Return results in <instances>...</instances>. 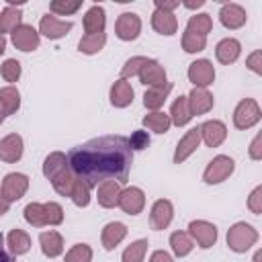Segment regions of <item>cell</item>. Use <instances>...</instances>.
<instances>
[{
	"label": "cell",
	"instance_id": "6da1fadb",
	"mask_svg": "<svg viewBox=\"0 0 262 262\" xmlns=\"http://www.w3.org/2000/svg\"><path fill=\"white\" fill-rule=\"evenodd\" d=\"M133 164V151L127 137L102 135L82 145H76L68 154V166L76 178L84 180L90 188L102 180H117L125 184Z\"/></svg>",
	"mask_w": 262,
	"mask_h": 262
},
{
	"label": "cell",
	"instance_id": "7a4b0ae2",
	"mask_svg": "<svg viewBox=\"0 0 262 262\" xmlns=\"http://www.w3.org/2000/svg\"><path fill=\"white\" fill-rule=\"evenodd\" d=\"M256 242H258V231L250 223H246V221L233 223L229 227V231H227V246L235 254L248 252Z\"/></svg>",
	"mask_w": 262,
	"mask_h": 262
},
{
	"label": "cell",
	"instance_id": "3957f363",
	"mask_svg": "<svg viewBox=\"0 0 262 262\" xmlns=\"http://www.w3.org/2000/svg\"><path fill=\"white\" fill-rule=\"evenodd\" d=\"M262 119V111L258 106V102L254 98H244L237 102L235 111H233V125L235 129H250L254 127L258 121Z\"/></svg>",
	"mask_w": 262,
	"mask_h": 262
},
{
	"label": "cell",
	"instance_id": "277c9868",
	"mask_svg": "<svg viewBox=\"0 0 262 262\" xmlns=\"http://www.w3.org/2000/svg\"><path fill=\"white\" fill-rule=\"evenodd\" d=\"M233 170H235V162L229 156H215L207 164V168L203 172V180L207 184H219L225 178H229L233 174Z\"/></svg>",
	"mask_w": 262,
	"mask_h": 262
},
{
	"label": "cell",
	"instance_id": "5b68a950",
	"mask_svg": "<svg viewBox=\"0 0 262 262\" xmlns=\"http://www.w3.org/2000/svg\"><path fill=\"white\" fill-rule=\"evenodd\" d=\"M117 207L123 213H127V215H139L143 211V207H145V194H143V190L139 186H127V188H123L121 194H119Z\"/></svg>",
	"mask_w": 262,
	"mask_h": 262
},
{
	"label": "cell",
	"instance_id": "8992f818",
	"mask_svg": "<svg viewBox=\"0 0 262 262\" xmlns=\"http://www.w3.org/2000/svg\"><path fill=\"white\" fill-rule=\"evenodd\" d=\"M192 242L199 244V248L207 250L211 248L215 242H217V227L209 221H203V219H196V221H190L188 223V231H186Z\"/></svg>",
	"mask_w": 262,
	"mask_h": 262
},
{
	"label": "cell",
	"instance_id": "52a82bcc",
	"mask_svg": "<svg viewBox=\"0 0 262 262\" xmlns=\"http://www.w3.org/2000/svg\"><path fill=\"white\" fill-rule=\"evenodd\" d=\"M27 188H29V178L25 174H20V172H10V174L4 176L0 190H2V194H4V199L8 203H14V201L25 196Z\"/></svg>",
	"mask_w": 262,
	"mask_h": 262
},
{
	"label": "cell",
	"instance_id": "ba28073f",
	"mask_svg": "<svg viewBox=\"0 0 262 262\" xmlns=\"http://www.w3.org/2000/svg\"><path fill=\"white\" fill-rule=\"evenodd\" d=\"M115 33L121 41H135L141 33V18L135 12L119 14V18L115 23Z\"/></svg>",
	"mask_w": 262,
	"mask_h": 262
},
{
	"label": "cell",
	"instance_id": "9c48e42d",
	"mask_svg": "<svg viewBox=\"0 0 262 262\" xmlns=\"http://www.w3.org/2000/svg\"><path fill=\"white\" fill-rule=\"evenodd\" d=\"M10 41H12V45L16 49L29 53V51H35L39 47L41 39H39V31L37 29H33L31 25H20L10 33Z\"/></svg>",
	"mask_w": 262,
	"mask_h": 262
},
{
	"label": "cell",
	"instance_id": "30bf717a",
	"mask_svg": "<svg viewBox=\"0 0 262 262\" xmlns=\"http://www.w3.org/2000/svg\"><path fill=\"white\" fill-rule=\"evenodd\" d=\"M188 80L194 84V88H207L215 80V68L209 59H196L188 66Z\"/></svg>",
	"mask_w": 262,
	"mask_h": 262
},
{
	"label": "cell",
	"instance_id": "8fae6325",
	"mask_svg": "<svg viewBox=\"0 0 262 262\" xmlns=\"http://www.w3.org/2000/svg\"><path fill=\"white\" fill-rule=\"evenodd\" d=\"M70 20H59L53 14H43L39 20V35H45L47 39H61L72 31Z\"/></svg>",
	"mask_w": 262,
	"mask_h": 262
},
{
	"label": "cell",
	"instance_id": "7c38bea8",
	"mask_svg": "<svg viewBox=\"0 0 262 262\" xmlns=\"http://www.w3.org/2000/svg\"><path fill=\"white\" fill-rule=\"evenodd\" d=\"M174 217V207L168 199H158L154 205H151V213H149V225L151 229L160 231V229H166L170 225Z\"/></svg>",
	"mask_w": 262,
	"mask_h": 262
},
{
	"label": "cell",
	"instance_id": "4fadbf2b",
	"mask_svg": "<svg viewBox=\"0 0 262 262\" xmlns=\"http://www.w3.org/2000/svg\"><path fill=\"white\" fill-rule=\"evenodd\" d=\"M139 82L141 84H145V86H162V84H166L168 82V78H166V70H164V66L160 63V61H156V59H147L143 66H141V70H139Z\"/></svg>",
	"mask_w": 262,
	"mask_h": 262
},
{
	"label": "cell",
	"instance_id": "5bb4252c",
	"mask_svg": "<svg viewBox=\"0 0 262 262\" xmlns=\"http://www.w3.org/2000/svg\"><path fill=\"white\" fill-rule=\"evenodd\" d=\"M199 143H201V131H199V127L188 129V131L184 133V137H182V139L178 141V145H176L174 164H182L186 158H190V156L196 151Z\"/></svg>",
	"mask_w": 262,
	"mask_h": 262
},
{
	"label": "cell",
	"instance_id": "9a60e30c",
	"mask_svg": "<svg viewBox=\"0 0 262 262\" xmlns=\"http://www.w3.org/2000/svg\"><path fill=\"white\" fill-rule=\"evenodd\" d=\"M23 137L18 133H10L0 139V160L6 164H14L23 158Z\"/></svg>",
	"mask_w": 262,
	"mask_h": 262
},
{
	"label": "cell",
	"instance_id": "2e32d148",
	"mask_svg": "<svg viewBox=\"0 0 262 262\" xmlns=\"http://www.w3.org/2000/svg\"><path fill=\"white\" fill-rule=\"evenodd\" d=\"M199 131H201V139H203L209 147H219V145L225 141V137H227V127H225L221 121H217V119L205 121V123L199 127Z\"/></svg>",
	"mask_w": 262,
	"mask_h": 262
},
{
	"label": "cell",
	"instance_id": "e0dca14e",
	"mask_svg": "<svg viewBox=\"0 0 262 262\" xmlns=\"http://www.w3.org/2000/svg\"><path fill=\"white\" fill-rule=\"evenodd\" d=\"M219 20H221V25L225 29L235 31V29L246 25L248 14H246V10L239 4H223L221 10H219Z\"/></svg>",
	"mask_w": 262,
	"mask_h": 262
},
{
	"label": "cell",
	"instance_id": "ac0fdd59",
	"mask_svg": "<svg viewBox=\"0 0 262 262\" xmlns=\"http://www.w3.org/2000/svg\"><path fill=\"white\" fill-rule=\"evenodd\" d=\"M188 98V108H190V115H205L213 108L215 100H213V94L207 90V88H192L190 94L186 96Z\"/></svg>",
	"mask_w": 262,
	"mask_h": 262
},
{
	"label": "cell",
	"instance_id": "d6986e66",
	"mask_svg": "<svg viewBox=\"0 0 262 262\" xmlns=\"http://www.w3.org/2000/svg\"><path fill=\"white\" fill-rule=\"evenodd\" d=\"M121 184L117 180H102L98 186H96V199H98V205L104 207V209H113L117 207L119 203V194H121Z\"/></svg>",
	"mask_w": 262,
	"mask_h": 262
},
{
	"label": "cell",
	"instance_id": "ffe728a7",
	"mask_svg": "<svg viewBox=\"0 0 262 262\" xmlns=\"http://www.w3.org/2000/svg\"><path fill=\"white\" fill-rule=\"evenodd\" d=\"M104 25H106V14H104V8L94 4L86 10L84 18H82V27L86 31V35H98V33H104Z\"/></svg>",
	"mask_w": 262,
	"mask_h": 262
},
{
	"label": "cell",
	"instance_id": "44dd1931",
	"mask_svg": "<svg viewBox=\"0 0 262 262\" xmlns=\"http://www.w3.org/2000/svg\"><path fill=\"white\" fill-rule=\"evenodd\" d=\"M125 237H127V225L121 223V221H111V223L104 225L102 235H100L102 248L104 250H115Z\"/></svg>",
	"mask_w": 262,
	"mask_h": 262
},
{
	"label": "cell",
	"instance_id": "7402d4cb",
	"mask_svg": "<svg viewBox=\"0 0 262 262\" xmlns=\"http://www.w3.org/2000/svg\"><path fill=\"white\" fill-rule=\"evenodd\" d=\"M239 53H242V45H239V41L233 39V37L221 39V41L217 43V47H215V57H217V61H219V63H225V66L233 63V61L239 57Z\"/></svg>",
	"mask_w": 262,
	"mask_h": 262
},
{
	"label": "cell",
	"instance_id": "603a6c76",
	"mask_svg": "<svg viewBox=\"0 0 262 262\" xmlns=\"http://www.w3.org/2000/svg\"><path fill=\"white\" fill-rule=\"evenodd\" d=\"M108 98H111V104L117 106V108H125L133 102V88L127 80L119 78L113 86H111V92H108Z\"/></svg>",
	"mask_w": 262,
	"mask_h": 262
},
{
	"label": "cell",
	"instance_id": "cb8c5ba5",
	"mask_svg": "<svg viewBox=\"0 0 262 262\" xmlns=\"http://www.w3.org/2000/svg\"><path fill=\"white\" fill-rule=\"evenodd\" d=\"M170 90H172V84H170V82H166V84H162V86H151V88H147L145 94H143V106L149 108L151 113H154V111H160V108L164 106V102H166Z\"/></svg>",
	"mask_w": 262,
	"mask_h": 262
},
{
	"label": "cell",
	"instance_id": "d4e9b609",
	"mask_svg": "<svg viewBox=\"0 0 262 262\" xmlns=\"http://www.w3.org/2000/svg\"><path fill=\"white\" fill-rule=\"evenodd\" d=\"M151 27H154L156 33L170 37V35H174L178 31V20H176L174 12L154 10V14H151Z\"/></svg>",
	"mask_w": 262,
	"mask_h": 262
},
{
	"label": "cell",
	"instance_id": "484cf974",
	"mask_svg": "<svg viewBox=\"0 0 262 262\" xmlns=\"http://www.w3.org/2000/svg\"><path fill=\"white\" fill-rule=\"evenodd\" d=\"M39 244H41V252L47 258H57L63 252V237L57 231H43L39 235Z\"/></svg>",
	"mask_w": 262,
	"mask_h": 262
},
{
	"label": "cell",
	"instance_id": "4316f807",
	"mask_svg": "<svg viewBox=\"0 0 262 262\" xmlns=\"http://www.w3.org/2000/svg\"><path fill=\"white\" fill-rule=\"evenodd\" d=\"M68 156L61 154V151H51L45 162H43V176L47 180H53L57 174H61L63 170H68Z\"/></svg>",
	"mask_w": 262,
	"mask_h": 262
},
{
	"label": "cell",
	"instance_id": "83f0119b",
	"mask_svg": "<svg viewBox=\"0 0 262 262\" xmlns=\"http://www.w3.org/2000/svg\"><path fill=\"white\" fill-rule=\"evenodd\" d=\"M170 123H174L176 127H184L190 123L192 115H190V108H188V98L186 96H178L174 102H172V108H170Z\"/></svg>",
	"mask_w": 262,
	"mask_h": 262
},
{
	"label": "cell",
	"instance_id": "f1b7e54d",
	"mask_svg": "<svg viewBox=\"0 0 262 262\" xmlns=\"http://www.w3.org/2000/svg\"><path fill=\"white\" fill-rule=\"evenodd\" d=\"M6 244H8V248H10V254L23 256V254H27L29 248H31V237H29L27 231H23V229L16 227V229H10V233L6 235Z\"/></svg>",
	"mask_w": 262,
	"mask_h": 262
},
{
	"label": "cell",
	"instance_id": "f546056e",
	"mask_svg": "<svg viewBox=\"0 0 262 262\" xmlns=\"http://www.w3.org/2000/svg\"><path fill=\"white\" fill-rule=\"evenodd\" d=\"M23 10L20 6H6L0 12V35L4 33H12L16 27H20L23 23Z\"/></svg>",
	"mask_w": 262,
	"mask_h": 262
},
{
	"label": "cell",
	"instance_id": "4dcf8cb0",
	"mask_svg": "<svg viewBox=\"0 0 262 262\" xmlns=\"http://www.w3.org/2000/svg\"><path fill=\"white\" fill-rule=\"evenodd\" d=\"M170 248H172L174 256L184 258V256H188V254L192 252L194 242H192V237H190L186 231H174V233L170 235Z\"/></svg>",
	"mask_w": 262,
	"mask_h": 262
},
{
	"label": "cell",
	"instance_id": "1f68e13d",
	"mask_svg": "<svg viewBox=\"0 0 262 262\" xmlns=\"http://www.w3.org/2000/svg\"><path fill=\"white\" fill-rule=\"evenodd\" d=\"M20 106V92L14 86L0 88V108L4 115H14Z\"/></svg>",
	"mask_w": 262,
	"mask_h": 262
},
{
	"label": "cell",
	"instance_id": "d6a6232c",
	"mask_svg": "<svg viewBox=\"0 0 262 262\" xmlns=\"http://www.w3.org/2000/svg\"><path fill=\"white\" fill-rule=\"evenodd\" d=\"M170 125H172L170 117L166 113H162V111H154V113H147L143 117V127H147L154 133H168Z\"/></svg>",
	"mask_w": 262,
	"mask_h": 262
},
{
	"label": "cell",
	"instance_id": "836d02e7",
	"mask_svg": "<svg viewBox=\"0 0 262 262\" xmlns=\"http://www.w3.org/2000/svg\"><path fill=\"white\" fill-rule=\"evenodd\" d=\"M213 29V20L207 12H199V14H192L186 23V31L188 33H194V35H201V37H207V33H211Z\"/></svg>",
	"mask_w": 262,
	"mask_h": 262
},
{
	"label": "cell",
	"instance_id": "e575fe53",
	"mask_svg": "<svg viewBox=\"0 0 262 262\" xmlns=\"http://www.w3.org/2000/svg\"><path fill=\"white\" fill-rule=\"evenodd\" d=\"M104 43H106V35H104V33H98V35H84V37L80 39V43H78V49H80L82 53H86V55H94V53H98V51L104 47Z\"/></svg>",
	"mask_w": 262,
	"mask_h": 262
},
{
	"label": "cell",
	"instance_id": "d590c367",
	"mask_svg": "<svg viewBox=\"0 0 262 262\" xmlns=\"http://www.w3.org/2000/svg\"><path fill=\"white\" fill-rule=\"evenodd\" d=\"M74 182H76V176H74V172L68 168V170H63L61 174H57V176L51 180V186L55 188L57 194H61V196H70Z\"/></svg>",
	"mask_w": 262,
	"mask_h": 262
},
{
	"label": "cell",
	"instance_id": "8d00e7d4",
	"mask_svg": "<svg viewBox=\"0 0 262 262\" xmlns=\"http://www.w3.org/2000/svg\"><path fill=\"white\" fill-rule=\"evenodd\" d=\"M145 252H147V239H137V242H133L131 246L125 248L121 260L123 262H143Z\"/></svg>",
	"mask_w": 262,
	"mask_h": 262
},
{
	"label": "cell",
	"instance_id": "74e56055",
	"mask_svg": "<svg viewBox=\"0 0 262 262\" xmlns=\"http://www.w3.org/2000/svg\"><path fill=\"white\" fill-rule=\"evenodd\" d=\"M70 199L74 201L76 207H88V203H90V186L84 180L76 178V182L72 186V192H70Z\"/></svg>",
	"mask_w": 262,
	"mask_h": 262
},
{
	"label": "cell",
	"instance_id": "f35d334b",
	"mask_svg": "<svg viewBox=\"0 0 262 262\" xmlns=\"http://www.w3.org/2000/svg\"><path fill=\"white\" fill-rule=\"evenodd\" d=\"M80 8H82V0H53L49 4L51 14H59V16H70Z\"/></svg>",
	"mask_w": 262,
	"mask_h": 262
},
{
	"label": "cell",
	"instance_id": "ab89813d",
	"mask_svg": "<svg viewBox=\"0 0 262 262\" xmlns=\"http://www.w3.org/2000/svg\"><path fill=\"white\" fill-rule=\"evenodd\" d=\"M63 262H92V248L88 244H76L66 252Z\"/></svg>",
	"mask_w": 262,
	"mask_h": 262
},
{
	"label": "cell",
	"instance_id": "60d3db41",
	"mask_svg": "<svg viewBox=\"0 0 262 262\" xmlns=\"http://www.w3.org/2000/svg\"><path fill=\"white\" fill-rule=\"evenodd\" d=\"M25 221L33 227H43L45 225V213H43V203H29L25 207Z\"/></svg>",
	"mask_w": 262,
	"mask_h": 262
},
{
	"label": "cell",
	"instance_id": "b9f144b4",
	"mask_svg": "<svg viewBox=\"0 0 262 262\" xmlns=\"http://www.w3.org/2000/svg\"><path fill=\"white\" fill-rule=\"evenodd\" d=\"M205 47H207V37H201V35L184 31V35H182V49L186 53H199Z\"/></svg>",
	"mask_w": 262,
	"mask_h": 262
},
{
	"label": "cell",
	"instance_id": "7bdbcfd3",
	"mask_svg": "<svg viewBox=\"0 0 262 262\" xmlns=\"http://www.w3.org/2000/svg\"><path fill=\"white\" fill-rule=\"evenodd\" d=\"M43 213H45V225H59L63 221V209L59 203H43Z\"/></svg>",
	"mask_w": 262,
	"mask_h": 262
},
{
	"label": "cell",
	"instance_id": "ee69618b",
	"mask_svg": "<svg viewBox=\"0 0 262 262\" xmlns=\"http://www.w3.org/2000/svg\"><path fill=\"white\" fill-rule=\"evenodd\" d=\"M145 61H147V57H143V55H135V57L127 59V61H125V66H123V70H121V78H123V80H127V78L137 76V74H139V70H141V66H143Z\"/></svg>",
	"mask_w": 262,
	"mask_h": 262
},
{
	"label": "cell",
	"instance_id": "f6af8a7d",
	"mask_svg": "<svg viewBox=\"0 0 262 262\" xmlns=\"http://www.w3.org/2000/svg\"><path fill=\"white\" fill-rule=\"evenodd\" d=\"M0 74L6 82H18L20 78V63L16 59H6L0 68Z\"/></svg>",
	"mask_w": 262,
	"mask_h": 262
},
{
	"label": "cell",
	"instance_id": "bcb514c9",
	"mask_svg": "<svg viewBox=\"0 0 262 262\" xmlns=\"http://www.w3.org/2000/svg\"><path fill=\"white\" fill-rule=\"evenodd\" d=\"M127 141H129L131 151L133 149H145L149 145V135H147V131H133Z\"/></svg>",
	"mask_w": 262,
	"mask_h": 262
},
{
	"label": "cell",
	"instance_id": "7dc6e473",
	"mask_svg": "<svg viewBox=\"0 0 262 262\" xmlns=\"http://www.w3.org/2000/svg\"><path fill=\"white\" fill-rule=\"evenodd\" d=\"M248 209L254 215H260L262 213V186H256L250 192V196H248Z\"/></svg>",
	"mask_w": 262,
	"mask_h": 262
},
{
	"label": "cell",
	"instance_id": "c3c4849f",
	"mask_svg": "<svg viewBox=\"0 0 262 262\" xmlns=\"http://www.w3.org/2000/svg\"><path fill=\"white\" fill-rule=\"evenodd\" d=\"M246 66H248L254 74H262V51L250 53V57L246 59Z\"/></svg>",
	"mask_w": 262,
	"mask_h": 262
},
{
	"label": "cell",
	"instance_id": "681fc988",
	"mask_svg": "<svg viewBox=\"0 0 262 262\" xmlns=\"http://www.w3.org/2000/svg\"><path fill=\"white\" fill-rule=\"evenodd\" d=\"M248 154H250L252 160H262V133H258V135L252 139Z\"/></svg>",
	"mask_w": 262,
	"mask_h": 262
},
{
	"label": "cell",
	"instance_id": "f907efd6",
	"mask_svg": "<svg viewBox=\"0 0 262 262\" xmlns=\"http://www.w3.org/2000/svg\"><path fill=\"white\" fill-rule=\"evenodd\" d=\"M180 6V0H156V10H164V12H172L174 8Z\"/></svg>",
	"mask_w": 262,
	"mask_h": 262
},
{
	"label": "cell",
	"instance_id": "816d5d0a",
	"mask_svg": "<svg viewBox=\"0 0 262 262\" xmlns=\"http://www.w3.org/2000/svg\"><path fill=\"white\" fill-rule=\"evenodd\" d=\"M149 262H174V260H172V256H170L168 252H164V250H156V252L149 256Z\"/></svg>",
	"mask_w": 262,
	"mask_h": 262
},
{
	"label": "cell",
	"instance_id": "f5cc1de1",
	"mask_svg": "<svg viewBox=\"0 0 262 262\" xmlns=\"http://www.w3.org/2000/svg\"><path fill=\"white\" fill-rule=\"evenodd\" d=\"M8 209H10V203L4 199V194H2V190H0V217H2V215H6V213H8Z\"/></svg>",
	"mask_w": 262,
	"mask_h": 262
},
{
	"label": "cell",
	"instance_id": "db71d44e",
	"mask_svg": "<svg viewBox=\"0 0 262 262\" xmlns=\"http://www.w3.org/2000/svg\"><path fill=\"white\" fill-rule=\"evenodd\" d=\"M205 4V0H196V2H182L184 8H201Z\"/></svg>",
	"mask_w": 262,
	"mask_h": 262
},
{
	"label": "cell",
	"instance_id": "11a10c76",
	"mask_svg": "<svg viewBox=\"0 0 262 262\" xmlns=\"http://www.w3.org/2000/svg\"><path fill=\"white\" fill-rule=\"evenodd\" d=\"M0 262H12V260H10V256L4 252V248H2V246H0Z\"/></svg>",
	"mask_w": 262,
	"mask_h": 262
},
{
	"label": "cell",
	"instance_id": "9f6ffc18",
	"mask_svg": "<svg viewBox=\"0 0 262 262\" xmlns=\"http://www.w3.org/2000/svg\"><path fill=\"white\" fill-rule=\"evenodd\" d=\"M6 51V39H4V35H0V55Z\"/></svg>",
	"mask_w": 262,
	"mask_h": 262
},
{
	"label": "cell",
	"instance_id": "6f0895ef",
	"mask_svg": "<svg viewBox=\"0 0 262 262\" xmlns=\"http://www.w3.org/2000/svg\"><path fill=\"white\" fill-rule=\"evenodd\" d=\"M4 117H6V115H4V113H2V108H0V125L4 123Z\"/></svg>",
	"mask_w": 262,
	"mask_h": 262
},
{
	"label": "cell",
	"instance_id": "680465c9",
	"mask_svg": "<svg viewBox=\"0 0 262 262\" xmlns=\"http://www.w3.org/2000/svg\"><path fill=\"white\" fill-rule=\"evenodd\" d=\"M0 246H2V233H0Z\"/></svg>",
	"mask_w": 262,
	"mask_h": 262
}]
</instances>
